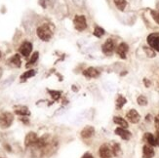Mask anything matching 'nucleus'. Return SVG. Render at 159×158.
Returning <instances> with one entry per match:
<instances>
[{
    "label": "nucleus",
    "instance_id": "obj_18",
    "mask_svg": "<svg viewBox=\"0 0 159 158\" xmlns=\"http://www.w3.org/2000/svg\"><path fill=\"white\" fill-rule=\"evenodd\" d=\"M15 113L20 116H30V111H29V108L26 106H19L18 108H16Z\"/></svg>",
    "mask_w": 159,
    "mask_h": 158
},
{
    "label": "nucleus",
    "instance_id": "obj_33",
    "mask_svg": "<svg viewBox=\"0 0 159 158\" xmlns=\"http://www.w3.org/2000/svg\"><path fill=\"white\" fill-rule=\"evenodd\" d=\"M0 58H1V52H0Z\"/></svg>",
    "mask_w": 159,
    "mask_h": 158
},
{
    "label": "nucleus",
    "instance_id": "obj_17",
    "mask_svg": "<svg viewBox=\"0 0 159 158\" xmlns=\"http://www.w3.org/2000/svg\"><path fill=\"white\" fill-rule=\"evenodd\" d=\"M113 122L115 123V124H117V125H119L120 127H122V128H128V122L124 119V118H122V117H120V116H114L113 117Z\"/></svg>",
    "mask_w": 159,
    "mask_h": 158
},
{
    "label": "nucleus",
    "instance_id": "obj_14",
    "mask_svg": "<svg viewBox=\"0 0 159 158\" xmlns=\"http://www.w3.org/2000/svg\"><path fill=\"white\" fill-rule=\"evenodd\" d=\"M155 152L153 147H151L149 145H144L143 147V158H152L154 157Z\"/></svg>",
    "mask_w": 159,
    "mask_h": 158
},
{
    "label": "nucleus",
    "instance_id": "obj_23",
    "mask_svg": "<svg viewBox=\"0 0 159 158\" xmlns=\"http://www.w3.org/2000/svg\"><path fill=\"white\" fill-rule=\"evenodd\" d=\"M143 51H144V53H146L147 56L149 57V58H154L156 56L154 50L152 49V48H150V47H146V46H144L143 47Z\"/></svg>",
    "mask_w": 159,
    "mask_h": 158
},
{
    "label": "nucleus",
    "instance_id": "obj_27",
    "mask_svg": "<svg viewBox=\"0 0 159 158\" xmlns=\"http://www.w3.org/2000/svg\"><path fill=\"white\" fill-rule=\"evenodd\" d=\"M49 91V93L51 94V97L55 100V101H57V100H59L60 99V97H61V92L60 91H51V90H48Z\"/></svg>",
    "mask_w": 159,
    "mask_h": 158
},
{
    "label": "nucleus",
    "instance_id": "obj_15",
    "mask_svg": "<svg viewBox=\"0 0 159 158\" xmlns=\"http://www.w3.org/2000/svg\"><path fill=\"white\" fill-rule=\"evenodd\" d=\"M143 140L144 142H147L148 145L151 146V147H157L156 145V139H155V136L151 133H146L143 136Z\"/></svg>",
    "mask_w": 159,
    "mask_h": 158
},
{
    "label": "nucleus",
    "instance_id": "obj_5",
    "mask_svg": "<svg viewBox=\"0 0 159 158\" xmlns=\"http://www.w3.org/2000/svg\"><path fill=\"white\" fill-rule=\"evenodd\" d=\"M114 49H115V43L112 39H107L102 46V53L105 55H107V56L111 55L114 52Z\"/></svg>",
    "mask_w": 159,
    "mask_h": 158
},
{
    "label": "nucleus",
    "instance_id": "obj_25",
    "mask_svg": "<svg viewBox=\"0 0 159 158\" xmlns=\"http://www.w3.org/2000/svg\"><path fill=\"white\" fill-rule=\"evenodd\" d=\"M105 29H102V27H100V26H96L95 27V29H94V35L96 36V37H99V38H101L103 34H105Z\"/></svg>",
    "mask_w": 159,
    "mask_h": 158
},
{
    "label": "nucleus",
    "instance_id": "obj_32",
    "mask_svg": "<svg viewBox=\"0 0 159 158\" xmlns=\"http://www.w3.org/2000/svg\"><path fill=\"white\" fill-rule=\"evenodd\" d=\"M157 117L159 118V112H158V115H157Z\"/></svg>",
    "mask_w": 159,
    "mask_h": 158
},
{
    "label": "nucleus",
    "instance_id": "obj_29",
    "mask_svg": "<svg viewBox=\"0 0 159 158\" xmlns=\"http://www.w3.org/2000/svg\"><path fill=\"white\" fill-rule=\"evenodd\" d=\"M154 123H155V130H156V135H159V118L156 117L154 119Z\"/></svg>",
    "mask_w": 159,
    "mask_h": 158
},
{
    "label": "nucleus",
    "instance_id": "obj_8",
    "mask_svg": "<svg viewBox=\"0 0 159 158\" xmlns=\"http://www.w3.org/2000/svg\"><path fill=\"white\" fill-rule=\"evenodd\" d=\"M126 118L131 123H133V124H136V123H138V122L140 121L141 115L138 113V111H136V109H130V111L126 114Z\"/></svg>",
    "mask_w": 159,
    "mask_h": 158
},
{
    "label": "nucleus",
    "instance_id": "obj_9",
    "mask_svg": "<svg viewBox=\"0 0 159 158\" xmlns=\"http://www.w3.org/2000/svg\"><path fill=\"white\" fill-rule=\"evenodd\" d=\"M129 51V46L127 43L125 42H122L118 45V47H117L116 49V53L117 55L121 58V59H126V55Z\"/></svg>",
    "mask_w": 159,
    "mask_h": 158
},
{
    "label": "nucleus",
    "instance_id": "obj_2",
    "mask_svg": "<svg viewBox=\"0 0 159 158\" xmlns=\"http://www.w3.org/2000/svg\"><path fill=\"white\" fill-rule=\"evenodd\" d=\"M14 121V115L11 112H4L0 115V128H9Z\"/></svg>",
    "mask_w": 159,
    "mask_h": 158
},
{
    "label": "nucleus",
    "instance_id": "obj_10",
    "mask_svg": "<svg viewBox=\"0 0 159 158\" xmlns=\"http://www.w3.org/2000/svg\"><path fill=\"white\" fill-rule=\"evenodd\" d=\"M99 155L101 158H112V151L108 146L102 145L99 149Z\"/></svg>",
    "mask_w": 159,
    "mask_h": 158
},
{
    "label": "nucleus",
    "instance_id": "obj_13",
    "mask_svg": "<svg viewBox=\"0 0 159 158\" xmlns=\"http://www.w3.org/2000/svg\"><path fill=\"white\" fill-rule=\"evenodd\" d=\"M83 75L87 78H96L100 75V71L95 67H88L83 71Z\"/></svg>",
    "mask_w": 159,
    "mask_h": 158
},
{
    "label": "nucleus",
    "instance_id": "obj_12",
    "mask_svg": "<svg viewBox=\"0 0 159 158\" xmlns=\"http://www.w3.org/2000/svg\"><path fill=\"white\" fill-rule=\"evenodd\" d=\"M95 134V129L92 126H86L85 128H83V130L81 131L80 135H81V138L83 139H90L92 138Z\"/></svg>",
    "mask_w": 159,
    "mask_h": 158
},
{
    "label": "nucleus",
    "instance_id": "obj_26",
    "mask_svg": "<svg viewBox=\"0 0 159 158\" xmlns=\"http://www.w3.org/2000/svg\"><path fill=\"white\" fill-rule=\"evenodd\" d=\"M137 102H138V104H139V106H144L148 105V99L143 95H141V96L138 97Z\"/></svg>",
    "mask_w": 159,
    "mask_h": 158
},
{
    "label": "nucleus",
    "instance_id": "obj_16",
    "mask_svg": "<svg viewBox=\"0 0 159 158\" xmlns=\"http://www.w3.org/2000/svg\"><path fill=\"white\" fill-rule=\"evenodd\" d=\"M9 64L12 66H14V67H20V64H22V61H20V55L19 54L14 55V56L9 60Z\"/></svg>",
    "mask_w": 159,
    "mask_h": 158
},
{
    "label": "nucleus",
    "instance_id": "obj_4",
    "mask_svg": "<svg viewBox=\"0 0 159 158\" xmlns=\"http://www.w3.org/2000/svg\"><path fill=\"white\" fill-rule=\"evenodd\" d=\"M148 44L156 52H159V32L151 33L147 38Z\"/></svg>",
    "mask_w": 159,
    "mask_h": 158
},
{
    "label": "nucleus",
    "instance_id": "obj_20",
    "mask_svg": "<svg viewBox=\"0 0 159 158\" xmlns=\"http://www.w3.org/2000/svg\"><path fill=\"white\" fill-rule=\"evenodd\" d=\"M35 74H36V71L35 70H30L25 71V73H23L22 75H20V79H22V81H25V80L29 79V78L33 77Z\"/></svg>",
    "mask_w": 159,
    "mask_h": 158
},
{
    "label": "nucleus",
    "instance_id": "obj_1",
    "mask_svg": "<svg viewBox=\"0 0 159 158\" xmlns=\"http://www.w3.org/2000/svg\"><path fill=\"white\" fill-rule=\"evenodd\" d=\"M36 32L38 37L43 41H49L53 36V32L50 29L49 25H43L39 26Z\"/></svg>",
    "mask_w": 159,
    "mask_h": 158
},
{
    "label": "nucleus",
    "instance_id": "obj_24",
    "mask_svg": "<svg viewBox=\"0 0 159 158\" xmlns=\"http://www.w3.org/2000/svg\"><path fill=\"white\" fill-rule=\"evenodd\" d=\"M111 151H112V154L114 156L120 155V153H121V148H120V145H119V143H113L112 148H111Z\"/></svg>",
    "mask_w": 159,
    "mask_h": 158
},
{
    "label": "nucleus",
    "instance_id": "obj_21",
    "mask_svg": "<svg viewBox=\"0 0 159 158\" xmlns=\"http://www.w3.org/2000/svg\"><path fill=\"white\" fill-rule=\"evenodd\" d=\"M126 102H127V100L124 98L123 96L119 95L118 98H117V100H116V107L120 109L124 106V105H125Z\"/></svg>",
    "mask_w": 159,
    "mask_h": 158
},
{
    "label": "nucleus",
    "instance_id": "obj_30",
    "mask_svg": "<svg viewBox=\"0 0 159 158\" xmlns=\"http://www.w3.org/2000/svg\"><path fill=\"white\" fill-rule=\"evenodd\" d=\"M82 158H94V156L91 154V153H89V152H87V153H85L84 155L82 156Z\"/></svg>",
    "mask_w": 159,
    "mask_h": 158
},
{
    "label": "nucleus",
    "instance_id": "obj_7",
    "mask_svg": "<svg viewBox=\"0 0 159 158\" xmlns=\"http://www.w3.org/2000/svg\"><path fill=\"white\" fill-rule=\"evenodd\" d=\"M19 51L24 57H29L32 51V44L29 42V41H25V42L20 45Z\"/></svg>",
    "mask_w": 159,
    "mask_h": 158
},
{
    "label": "nucleus",
    "instance_id": "obj_19",
    "mask_svg": "<svg viewBox=\"0 0 159 158\" xmlns=\"http://www.w3.org/2000/svg\"><path fill=\"white\" fill-rule=\"evenodd\" d=\"M113 2L115 6L117 7V9L120 11H124L127 6V1L126 0H113Z\"/></svg>",
    "mask_w": 159,
    "mask_h": 158
},
{
    "label": "nucleus",
    "instance_id": "obj_6",
    "mask_svg": "<svg viewBox=\"0 0 159 158\" xmlns=\"http://www.w3.org/2000/svg\"><path fill=\"white\" fill-rule=\"evenodd\" d=\"M38 140V137L36 135V133L34 132H30L29 134H27L25 136V146L26 147H31V146H34Z\"/></svg>",
    "mask_w": 159,
    "mask_h": 158
},
{
    "label": "nucleus",
    "instance_id": "obj_11",
    "mask_svg": "<svg viewBox=\"0 0 159 158\" xmlns=\"http://www.w3.org/2000/svg\"><path fill=\"white\" fill-rule=\"evenodd\" d=\"M115 134L117 136H119L122 140H125V141H129L131 139V137H132V134H131L129 131H127L125 128H122V127L116 128Z\"/></svg>",
    "mask_w": 159,
    "mask_h": 158
},
{
    "label": "nucleus",
    "instance_id": "obj_22",
    "mask_svg": "<svg viewBox=\"0 0 159 158\" xmlns=\"http://www.w3.org/2000/svg\"><path fill=\"white\" fill-rule=\"evenodd\" d=\"M38 57H39V53H38V52H34V53L32 54V56H31L30 60L29 61V63L26 64V67H29V66H30V65H32L35 64V63H36V61L38 60Z\"/></svg>",
    "mask_w": 159,
    "mask_h": 158
},
{
    "label": "nucleus",
    "instance_id": "obj_3",
    "mask_svg": "<svg viewBox=\"0 0 159 158\" xmlns=\"http://www.w3.org/2000/svg\"><path fill=\"white\" fill-rule=\"evenodd\" d=\"M73 25L75 29L78 30V31H83L86 29L87 27V20L85 16H75L74 20H73Z\"/></svg>",
    "mask_w": 159,
    "mask_h": 158
},
{
    "label": "nucleus",
    "instance_id": "obj_28",
    "mask_svg": "<svg viewBox=\"0 0 159 158\" xmlns=\"http://www.w3.org/2000/svg\"><path fill=\"white\" fill-rule=\"evenodd\" d=\"M150 14H151V16H152L153 20L159 25V12L154 11V10H151V11H150Z\"/></svg>",
    "mask_w": 159,
    "mask_h": 158
},
{
    "label": "nucleus",
    "instance_id": "obj_31",
    "mask_svg": "<svg viewBox=\"0 0 159 158\" xmlns=\"http://www.w3.org/2000/svg\"><path fill=\"white\" fill-rule=\"evenodd\" d=\"M143 82H144V85H146L147 87H149L150 82H149V81H148V79H143Z\"/></svg>",
    "mask_w": 159,
    "mask_h": 158
}]
</instances>
